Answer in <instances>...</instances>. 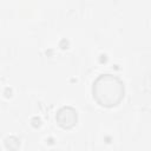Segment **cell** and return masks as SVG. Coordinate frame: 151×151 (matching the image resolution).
<instances>
[{
	"label": "cell",
	"mask_w": 151,
	"mask_h": 151,
	"mask_svg": "<svg viewBox=\"0 0 151 151\" xmlns=\"http://www.w3.org/2000/svg\"><path fill=\"white\" fill-rule=\"evenodd\" d=\"M94 100L104 107H113L124 98V83L117 76L100 74L92 86Z\"/></svg>",
	"instance_id": "1"
},
{
	"label": "cell",
	"mask_w": 151,
	"mask_h": 151,
	"mask_svg": "<svg viewBox=\"0 0 151 151\" xmlns=\"http://www.w3.org/2000/svg\"><path fill=\"white\" fill-rule=\"evenodd\" d=\"M55 120L58 125L63 129H72L78 120L77 111L71 106H64L58 110L55 114Z\"/></svg>",
	"instance_id": "2"
}]
</instances>
